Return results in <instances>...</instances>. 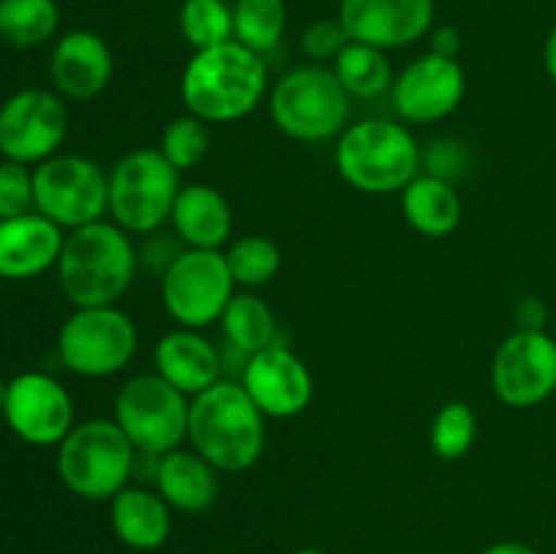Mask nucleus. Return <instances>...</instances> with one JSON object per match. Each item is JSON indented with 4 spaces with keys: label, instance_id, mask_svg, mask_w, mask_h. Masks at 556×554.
I'll return each mask as SVG.
<instances>
[{
    "label": "nucleus",
    "instance_id": "obj_5",
    "mask_svg": "<svg viewBox=\"0 0 556 554\" xmlns=\"http://www.w3.org/2000/svg\"><path fill=\"white\" fill-rule=\"evenodd\" d=\"M136 459L139 451L114 418H90L74 424V429L60 440L54 465L71 494L103 503L128 487Z\"/></svg>",
    "mask_w": 556,
    "mask_h": 554
},
{
    "label": "nucleus",
    "instance_id": "obj_16",
    "mask_svg": "<svg viewBox=\"0 0 556 554\" xmlns=\"http://www.w3.org/2000/svg\"><path fill=\"white\" fill-rule=\"evenodd\" d=\"M239 383L266 418L280 421L302 416L315 394L313 373L304 358L280 342L248 356Z\"/></svg>",
    "mask_w": 556,
    "mask_h": 554
},
{
    "label": "nucleus",
    "instance_id": "obj_37",
    "mask_svg": "<svg viewBox=\"0 0 556 554\" xmlns=\"http://www.w3.org/2000/svg\"><path fill=\"white\" fill-rule=\"evenodd\" d=\"M514 318H516V329L546 331V320H548L546 302L538 297L519 299V304L514 307Z\"/></svg>",
    "mask_w": 556,
    "mask_h": 554
},
{
    "label": "nucleus",
    "instance_id": "obj_24",
    "mask_svg": "<svg viewBox=\"0 0 556 554\" xmlns=\"http://www.w3.org/2000/svg\"><path fill=\"white\" fill-rule=\"evenodd\" d=\"M400 204L407 226L429 239L451 237L459 228L465 212L456 185L432 174H418L400 193Z\"/></svg>",
    "mask_w": 556,
    "mask_h": 554
},
{
    "label": "nucleus",
    "instance_id": "obj_41",
    "mask_svg": "<svg viewBox=\"0 0 556 554\" xmlns=\"http://www.w3.org/2000/svg\"><path fill=\"white\" fill-rule=\"evenodd\" d=\"M5 391H9V380L0 378V413H3V405H5Z\"/></svg>",
    "mask_w": 556,
    "mask_h": 554
},
{
    "label": "nucleus",
    "instance_id": "obj_25",
    "mask_svg": "<svg viewBox=\"0 0 556 554\" xmlns=\"http://www.w3.org/2000/svg\"><path fill=\"white\" fill-rule=\"evenodd\" d=\"M329 68L334 71L337 81L351 101H378L389 96L396 79L389 52L362 41L348 43Z\"/></svg>",
    "mask_w": 556,
    "mask_h": 554
},
{
    "label": "nucleus",
    "instance_id": "obj_13",
    "mask_svg": "<svg viewBox=\"0 0 556 554\" xmlns=\"http://www.w3.org/2000/svg\"><path fill=\"white\" fill-rule=\"evenodd\" d=\"M489 380L503 405H541L556 391V340L548 331L516 329L500 342Z\"/></svg>",
    "mask_w": 556,
    "mask_h": 554
},
{
    "label": "nucleus",
    "instance_id": "obj_3",
    "mask_svg": "<svg viewBox=\"0 0 556 554\" xmlns=\"http://www.w3.org/2000/svg\"><path fill=\"white\" fill-rule=\"evenodd\" d=\"M58 280L74 307L119 304L139 272V250L114 221H98L65 234Z\"/></svg>",
    "mask_w": 556,
    "mask_h": 554
},
{
    "label": "nucleus",
    "instance_id": "obj_10",
    "mask_svg": "<svg viewBox=\"0 0 556 554\" xmlns=\"http://www.w3.org/2000/svg\"><path fill=\"white\" fill-rule=\"evenodd\" d=\"M36 212L63 228L90 226L109 215V172L85 155L58 152L33 166Z\"/></svg>",
    "mask_w": 556,
    "mask_h": 554
},
{
    "label": "nucleus",
    "instance_id": "obj_29",
    "mask_svg": "<svg viewBox=\"0 0 556 554\" xmlns=\"http://www.w3.org/2000/svg\"><path fill=\"white\" fill-rule=\"evenodd\" d=\"M233 5V41L266 54L282 41L288 25L286 0H237Z\"/></svg>",
    "mask_w": 556,
    "mask_h": 554
},
{
    "label": "nucleus",
    "instance_id": "obj_19",
    "mask_svg": "<svg viewBox=\"0 0 556 554\" xmlns=\"http://www.w3.org/2000/svg\"><path fill=\"white\" fill-rule=\"evenodd\" d=\"M63 242V228L41 212L0 221V277L14 282L41 277L58 266Z\"/></svg>",
    "mask_w": 556,
    "mask_h": 554
},
{
    "label": "nucleus",
    "instance_id": "obj_2",
    "mask_svg": "<svg viewBox=\"0 0 556 554\" xmlns=\"http://www.w3.org/2000/svg\"><path fill=\"white\" fill-rule=\"evenodd\" d=\"M188 443L217 473H244L264 456L266 416L239 380L220 378L190 400Z\"/></svg>",
    "mask_w": 556,
    "mask_h": 554
},
{
    "label": "nucleus",
    "instance_id": "obj_14",
    "mask_svg": "<svg viewBox=\"0 0 556 554\" xmlns=\"http://www.w3.org/2000/svg\"><path fill=\"white\" fill-rule=\"evenodd\" d=\"M3 421L11 432L38 449H58L60 440L74 429L76 411L68 389L49 373L27 369L9 380Z\"/></svg>",
    "mask_w": 556,
    "mask_h": 554
},
{
    "label": "nucleus",
    "instance_id": "obj_15",
    "mask_svg": "<svg viewBox=\"0 0 556 554\" xmlns=\"http://www.w3.org/2000/svg\"><path fill=\"white\" fill-rule=\"evenodd\" d=\"M467 76L459 60L440 54H418L396 74L391 85V106L407 125H432L451 117L462 106Z\"/></svg>",
    "mask_w": 556,
    "mask_h": 554
},
{
    "label": "nucleus",
    "instance_id": "obj_28",
    "mask_svg": "<svg viewBox=\"0 0 556 554\" xmlns=\"http://www.w3.org/2000/svg\"><path fill=\"white\" fill-rule=\"evenodd\" d=\"M223 255H226L228 272H231L237 288H244V291L269 286L282 269L280 244L264 234H248V237L233 239L228 250H223Z\"/></svg>",
    "mask_w": 556,
    "mask_h": 554
},
{
    "label": "nucleus",
    "instance_id": "obj_26",
    "mask_svg": "<svg viewBox=\"0 0 556 554\" xmlns=\"http://www.w3.org/2000/svg\"><path fill=\"white\" fill-rule=\"evenodd\" d=\"M223 342L231 351L253 356L277 342V318L255 291H237L220 315Z\"/></svg>",
    "mask_w": 556,
    "mask_h": 554
},
{
    "label": "nucleus",
    "instance_id": "obj_30",
    "mask_svg": "<svg viewBox=\"0 0 556 554\" xmlns=\"http://www.w3.org/2000/svg\"><path fill=\"white\" fill-rule=\"evenodd\" d=\"M179 33L193 52L233 41V5L228 0H182Z\"/></svg>",
    "mask_w": 556,
    "mask_h": 554
},
{
    "label": "nucleus",
    "instance_id": "obj_33",
    "mask_svg": "<svg viewBox=\"0 0 556 554\" xmlns=\"http://www.w3.org/2000/svg\"><path fill=\"white\" fill-rule=\"evenodd\" d=\"M36 212V182L33 166L16 161H0V221Z\"/></svg>",
    "mask_w": 556,
    "mask_h": 554
},
{
    "label": "nucleus",
    "instance_id": "obj_8",
    "mask_svg": "<svg viewBox=\"0 0 556 554\" xmlns=\"http://www.w3.org/2000/svg\"><path fill=\"white\" fill-rule=\"evenodd\" d=\"M190 396L161 375L139 373L119 386L114 421L134 443L139 456H163L188 440Z\"/></svg>",
    "mask_w": 556,
    "mask_h": 554
},
{
    "label": "nucleus",
    "instance_id": "obj_22",
    "mask_svg": "<svg viewBox=\"0 0 556 554\" xmlns=\"http://www.w3.org/2000/svg\"><path fill=\"white\" fill-rule=\"evenodd\" d=\"M220 473L210 465L201 454L193 449H174L168 454L155 456V473H152V483H155L157 494L172 505L177 514H204L217 503V492H220Z\"/></svg>",
    "mask_w": 556,
    "mask_h": 554
},
{
    "label": "nucleus",
    "instance_id": "obj_27",
    "mask_svg": "<svg viewBox=\"0 0 556 554\" xmlns=\"http://www.w3.org/2000/svg\"><path fill=\"white\" fill-rule=\"evenodd\" d=\"M60 9L54 0H0V38L16 49H33L54 38Z\"/></svg>",
    "mask_w": 556,
    "mask_h": 554
},
{
    "label": "nucleus",
    "instance_id": "obj_34",
    "mask_svg": "<svg viewBox=\"0 0 556 554\" xmlns=\"http://www.w3.org/2000/svg\"><path fill=\"white\" fill-rule=\"evenodd\" d=\"M470 150H467L465 141L454 139V136H440V139H434L427 150H421V168H427L424 174L448 179V182L454 185L456 179H462L470 172Z\"/></svg>",
    "mask_w": 556,
    "mask_h": 554
},
{
    "label": "nucleus",
    "instance_id": "obj_40",
    "mask_svg": "<svg viewBox=\"0 0 556 554\" xmlns=\"http://www.w3.org/2000/svg\"><path fill=\"white\" fill-rule=\"evenodd\" d=\"M543 63H546V74L552 76V81L556 85V25L548 33L546 47H543Z\"/></svg>",
    "mask_w": 556,
    "mask_h": 554
},
{
    "label": "nucleus",
    "instance_id": "obj_12",
    "mask_svg": "<svg viewBox=\"0 0 556 554\" xmlns=\"http://www.w3.org/2000/svg\"><path fill=\"white\" fill-rule=\"evenodd\" d=\"M65 98L54 90L27 87L0 103V155L5 161L38 166L58 155L68 136Z\"/></svg>",
    "mask_w": 556,
    "mask_h": 554
},
{
    "label": "nucleus",
    "instance_id": "obj_39",
    "mask_svg": "<svg viewBox=\"0 0 556 554\" xmlns=\"http://www.w3.org/2000/svg\"><path fill=\"white\" fill-rule=\"evenodd\" d=\"M481 554H541L538 549H532L530 543H521V541H497L492 546L483 549Z\"/></svg>",
    "mask_w": 556,
    "mask_h": 554
},
{
    "label": "nucleus",
    "instance_id": "obj_20",
    "mask_svg": "<svg viewBox=\"0 0 556 554\" xmlns=\"http://www.w3.org/2000/svg\"><path fill=\"white\" fill-rule=\"evenodd\" d=\"M152 364L163 380H168L190 400L215 386L226 369L220 348L199 329H185V326L166 331L155 342Z\"/></svg>",
    "mask_w": 556,
    "mask_h": 554
},
{
    "label": "nucleus",
    "instance_id": "obj_9",
    "mask_svg": "<svg viewBox=\"0 0 556 554\" xmlns=\"http://www.w3.org/2000/svg\"><path fill=\"white\" fill-rule=\"evenodd\" d=\"M139 329L119 304L74 307L58 335L60 362L79 378H112L134 362Z\"/></svg>",
    "mask_w": 556,
    "mask_h": 554
},
{
    "label": "nucleus",
    "instance_id": "obj_35",
    "mask_svg": "<svg viewBox=\"0 0 556 554\" xmlns=\"http://www.w3.org/2000/svg\"><path fill=\"white\" fill-rule=\"evenodd\" d=\"M348 43H351V36H348L340 16H334V20H315L302 33V52L315 65H331Z\"/></svg>",
    "mask_w": 556,
    "mask_h": 554
},
{
    "label": "nucleus",
    "instance_id": "obj_11",
    "mask_svg": "<svg viewBox=\"0 0 556 554\" xmlns=\"http://www.w3.org/2000/svg\"><path fill=\"white\" fill-rule=\"evenodd\" d=\"M237 293L223 250L185 248L161 275V302L172 320L185 329H206L217 324Z\"/></svg>",
    "mask_w": 556,
    "mask_h": 554
},
{
    "label": "nucleus",
    "instance_id": "obj_31",
    "mask_svg": "<svg viewBox=\"0 0 556 554\" xmlns=\"http://www.w3.org/2000/svg\"><path fill=\"white\" fill-rule=\"evenodd\" d=\"M478 438V416L467 402L454 400L445 402L432 418V429H429V443L432 451L445 462H456L467 456Z\"/></svg>",
    "mask_w": 556,
    "mask_h": 554
},
{
    "label": "nucleus",
    "instance_id": "obj_18",
    "mask_svg": "<svg viewBox=\"0 0 556 554\" xmlns=\"http://www.w3.org/2000/svg\"><path fill=\"white\" fill-rule=\"evenodd\" d=\"M114 58L106 38L96 30H68L54 41L49 58V79L54 92L65 101H92L109 87Z\"/></svg>",
    "mask_w": 556,
    "mask_h": 554
},
{
    "label": "nucleus",
    "instance_id": "obj_23",
    "mask_svg": "<svg viewBox=\"0 0 556 554\" xmlns=\"http://www.w3.org/2000/svg\"><path fill=\"white\" fill-rule=\"evenodd\" d=\"M112 530L123 546L134 552H155L168 541L174 527V511L157 489L125 487L109 500Z\"/></svg>",
    "mask_w": 556,
    "mask_h": 554
},
{
    "label": "nucleus",
    "instance_id": "obj_42",
    "mask_svg": "<svg viewBox=\"0 0 556 554\" xmlns=\"http://www.w3.org/2000/svg\"><path fill=\"white\" fill-rule=\"evenodd\" d=\"M291 554H326L324 549H315V546H302V549H293Z\"/></svg>",
    "mask_w": 556,
    "mask_h": 554
},
{
    "label": "nucleus",
    "instance_id": "obj_7",
    "mask_svg": "<svg viewBox=\"0 0 556 554\" xmlns=\"http://www.w3.org/2000/svg\"><path fill=\"white\" fill-rule=\"evenodd\" d=\"M179 190V172L161 155V150L136 147L109 172V215L123 231L147 237L172 221Z\"/></svg>",
    "mask_w": 556,
    "mask_h": 554
},
{
    "label": "nucleus",
    "instance_id": "obj_6",
    "mask_svg": "<svg viewBox=\"0 0 556 554\" xmlns=\"http://www.w3.org/2000/svg\"><path fill=\"white\" fill-rule=\"evenodd\" d=\"M266 106L275 128L304 144L337 139L351 125V98L329 65L304 63L282 74L269 87Z\"/></svg>",
    "mask_w": 556,
    "mask_h": 554
},
{
    "label": "nucleus",
    "instance_id": "obj_21",
    "mask_svg": "<svg viewBox=\"0 0 556 554\" xmlns=\"http://www.w3.org/2000/svg\"><path fill=\"white\" fill-rule=\"evenodd\" d=\"M168 223L185 248L223 250L231 242L233 210L215 185L190 182L179 190Z\"/></svg>",
    "mask_w": 556,
    "mask_h": 554
},
{
    "label": "nucleus",
    "instance_id": "obj_17",
    "mask_svg": "<svg viewBox=\"0 0 556 554\" xmlns=\"http://www.w3.org/2000/svg\"><path fill=\"white\" fill-rule=\"evenodd\" d=\"M337 16L351 41L391 52L432 33L434 0H340Z\"/></svg>",
    "mask_w": 556,
    "mask_h": 554
},
{
    "label": "nucleus",
    "instance_id": "obj_36",
    "mask_svg": "<svg viewBox=\"0 0 556 554\" xmlns=\"http://www.w3.org/2000/svg\"><path fill=\"white\" fill-rule=\"evenodd\" d=\"M136 250H139V266H147V269L163 275V272L177 261V255L182 253L185 244L179 242L177 237H166V234L155 231V234H147L144 244Z\"/></svg>",
    "mask_w": 556,
    "mask_h": 554
},
{
    "label": "nucleus",
    "instance_id": "obj_1",
    "mask_svg": "<svg viewBox=\"0 0 556 554\" xmlns=\"http://www.w3.org/2000/svg\"><path fill=\"white\" fill-rule=\"evenodd\" d=\"M269 96V68L264 54L226 41L201 49L188 60L179 79L185 112L210 125L239 123Z\"/></svg>",
    "mask_w": 556,
    "mask_h": 554
},
{
    "label": "nucleus",
    "instance_id": "obj_4",
    "mask_svg": "<svg viewBox=\"0 0 556 554\" xmlns=\"http://www.w3.org/2000/svg\"><path fill=\"white\" fill-rule=\"evenodd\" d=\"M334 168L362 193H402L421 174V147L396 119H358L334 139Z\"/></svg>",
    "mask_w": 556,
    "mask_h": 554
},
{
    "label": "nucleus",
    "instance_id": "obj_38",
    "mask_svg": "<svg viewBox=\"0 0 556 554\" xmlns=\"http://www.w3.org/2000/svg\"><path fill=\"white\" fill-rule=\"evenodd\" d=\"M459 49H462V36L456 27L451 25H440L429 33V52L440 54V58H451L456 60L459 58Z\"/></svg>",
    "mask_w": 556,
    "mask_h": 554
},
{
    "label": "nucleus",
    "instance_id": "obj_32",
    "mask_svg": "<svg viewBox=\"0 0 556 554\" xmlns=\"http://www.w3.org/2000/svg\"><path fill=\"white\" fill-rule=\"evenodd\" d=\"M212 147V130L210 123L193 117V114H179L172 123H166L161 134V155L177 168L179 174L188 172V168H195L206 155H210Z\"/></svg>",
    "mask_w": 556,
    "mask_h": 554
}]
</instances>
